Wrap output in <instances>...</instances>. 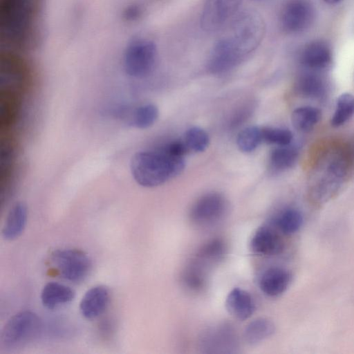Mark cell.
Here are the masks:
<instances>
[{
	"mask_svg": "<svg viewBox=\"0 0 354 354\" xmlns=\"http://www.w3.org/2000/svg\"><path fill=\"white\" fill-rule=\"evenodd\" d=\"M158 109L153 104H145L137 107L130 118V124L138 129L152 126L158 118Z\"/></svg>",
	"mask_w": 354,
	"mask_h": 354,
	"instance_id": "obj_26",
	"label": "cell"
},
{
	"mask_svg": "<svg viewBox=\"0 0 354 354\" xmlns=\"http://www.w3.org/2000/svg\"><path fill=\"white\" fill-rule=\"evenodd\" d=\"M274 324L267 318H258L245 327L243 337L250 344H257L270 337L274 333Z\"/></svg>",
	"mask_w": 354,
	"mask_h": 354,
	"instance_id": "obj_23",
	"label": "cell"
},
{
	"mask_svg": "<svg viewBox=\"0 0 354 354\" xmlns=\"http://www.w3.org/2000/svg\"><path fill=\"white\" fill-rule=\"evenodd\" d=\"M36 0H1L0 34L6 43L28 47L36 38Z\"/></svg>",
	"mask_w": 354,
	"mask_h": 354,
	"instance_id": "obj_3",
	"label": "cell"
},
{
	"mask_svg": "<svg viewBox=\"0 0 354 354\" xmlns=\"http://www.w3.org/2000/svg\"><path fill=\"white\" fill-rule=\"evenodd\" d=\"M263 142L277 146L291 144L293 136L292 132L284 128L266 127L261 128Z\"/></svg>",
	"mask_w": 354,
	"mask_h": 354,
	"instance_id": "obj_29",
	"label": "cell"
},
{
	"mask_svg": "<svg viewBox=\"0 0 354 354\" xmlns=\"http://www.w3.org/2000/svg\"><path fill=\"white\" fill-rule=\"evenodd\" d=\"M274 222L282 233L290 235L300 230L304 223V217L299 210L289 207L282 210Z\"/></svg>",
	"mask_w": 354,
	"mask_h": 354,
	"instance_id": "obj_25",
	"label": "cell"
},
{
	"mask_svg": "<svg viewBox=\"0 0 354 354\" xmlns=\"http://www.w3.org/2000/svg\"><path fill=\"white\" fill-rule=\"evenodd\" d=\"M184 158L169 156L163 151H142L131 160L132 176L138 184L154 187L180 175L184 170Z\"/></svg>",
	"mask_w": 354,
	"mask_h": 354,
	"instance_id": "obj_4",
	"label": "cell"
},
{
	"mask_svg": "<svg viewBox=\"0 0 354 354\" xmlns=\"http://www.w3.org/2000/svg\"><path fill=\"white\" fill-rule=\"evenodd\" d=\"M51 260L65 279L80 282L84 280L91 269L88 256L78 249H58L51 254Z\"/></svg>",
	"mask_w": 354,
	"mask_h": 354,
	"instance_id": "obj_7",
	"label": "cell"
},
{
	"mask_svg": "<svg viewBox=\"0 0 354 354\" xmlns=\"http://www.w3.org/2000/svg\"><path fill=\"white\" fill-rule=\"evenodd\" d=\"M333 55L328 44L316 40L308 44L301 54V62L304 66L312 71H322L331 64Z\"/></svg>",
	"mask_w": 354,
	"mask_h": 354,
	"instance_id": "obj_13",
	"label": "cell"
},
{
	"mask_svg": "<svg viewBox=\"0 0 354 354\" xmlns=\"http://www.w3.org/2000/svg\"><path fill=\"white\" fill-rule=\"evenodd\" d=\"M230 22L210 52L207 66L213 74L225 73L239 65L257 48L266 32L263 19L252 10L237 14Z\"/></svg>",
	"mask_w": 354,
	"mask_h": 354,
	"instance_id": "obj_1",
	"label": "cell"
},
{
	"mask_svg": "<svg viewBox=\"0 0 354 354\" xmlns=\"http://www.w3.org/2000/svg\"><path fill=\"white\" fill-rule=\"evenodd\" d=\"M354 165V139L325 151L310 178L309 196L313 203L323 204L335 197Z\"/></svg>",
	"mask_w": 354,
	"mask_h": 354,
	"instance_id": "obj_2",
	"label": "cell"
},
{
	"mask_svg": "<svg viewBox=\"0 0 354 354\" xmlns=\"http://www.w3.org/2000/svg\"><path fill=\"white\" fill-rule=\"evenodd\" d=\"M299 158V151L295 146L290 145L277 146L270 153L269 166L274 173H280L291 169Z\"/></svg>",
	"mask_w": 354,
	"mask_h": 354,
	"instance_id": "obj_20",
	"label": "cell"
},
{
	"mask_svg": "<svg viewBox=\"0 0 354 354\" xmlns=\"http://www.w3.org/2000/svg\"><path fill=\"white\" fill-rule=\"evenodd\" d=\"M290 271L280 267H272L266 270L259 280V287L267 296L274 297L286 291L292 282Z\"/></svg>",
	"mask_w": 354,
	"mask_h": 354,
	"instance_id": "obj_15",
	"label": "cell"
},
{
	"mask_svg": "<svg viewBox=\"0 0 354 354\" xmlns=\"http://www.w3.org/2000/svg\"><path fill=\"white\" fill-rule=\"evenodd\" d=\"M353 115L354 95L350 93H344L337 99L330 124L333 127H339L346 124Z\"/></svg>",
	"mask_w": 354,
	"mask_h": 354,
	"instance_id": "obj_24",
	"label": "cell"
},
{
	"mask_svg": "<svg viewBox=\"0 0 354 354\" xmlns=\"http://www.w3.org/2000/svg\"><path fill=\"white\" fill-rule=\"evenodd\" d=\"M156 56V46L153 41L145 39H135L127 45L124 50V71L131 77H145L152 71Z\"/></svg>",
	"mask_w": 354,
	"mask_h": 354,
	"instance_id": "obj_6",
	"label": "cell"
},
{
	"mask_svg": "<svg viewBox=\"0 0 354 354\" xmlns=\"http://www.w3.org/2000/svg\"><path fill=\"white\" fill-rule=\"evenodd\" d=\"M40 297L44 307L53 309L71 301L75 297V292L66 285L50 281L43 287Z\"/></svg>",
	"mask_w": 354,
	"mask_h": 354,
	"instance_id": "obj_18",
	"label": "cell"
},
{
	"mask_svg": "<svg viewBox=\"0 0 354 354\" xmlns=\"http://www.w3.org/2000/svg\"><path fill=\"white\" fill-rule=\"evenodd\" d=\"M28 218V210L25 203H16L9 210L3 229L2 236L5 240L17 239L24 232Z\"/></svg>",
	"mask_w": 354,
	"mask_h": 354,
	"instance_id": "obj_17",
	"label": "cell"
},
{
	"mask_svg": "<svg viewBox=\"0 0 354 354\" xmlns=\"http://www.w3.org/2000/svg\"><path fill=\"white\" fill-rule=\"evenodd\" d=\"M324 1L329 4H335L342 0H324Z\"/></svg>",
	"mask_w": 354,
	"mask_h": 354,
	"instance_id": "obj_33",
	"label": "cell"
},
{
	"mask_svg": "<svg viewBox=\"0 0 354 354\" xmlns=\"http://www.w3.org/2000/svg\"><path fill=\"white\" fill-rule=\"evenodd\" d=\"M225 307L232 317L242 321L250 317L255 310V304L252 296L239 288H234L228 293Z\"/></svg>",
	"mask_w": 354,
	"mask_h": 354,
	"instance_id": "obj_16",
	"label": "cell"
},
{
	"mask_svg": "<svg viewBox=\"0 0 354 354\" xmlns=\"http://www.w3.org/2000/svg\"><path fill=\"white\" fill-rule=\"evenodd\" d=\"M142 13V8L138 4H131L124 10V17L127 21H131L138 19Z\"/></svg>",
	"mask_w": 354,
	"mask_h": 354,
	"instance_id": "obj_31",
	"label": "cell"
},
{
	"mask_svg": "<svg viewBox=\"0 0 354 354\" xmlns=\"http://www.w3.org/2000/svg\"><path fill=\"white\" fill-rule=\"evenodd\" d=\"M225 245L221 241L212 240L205 244L198 250L195 261L190 266L205 275L206 268L221 259L225 254Z\"/></svg>",
	"mask_w": 354,
	"mask_h": 354,
	"instance_id": "obj_19",
	"label": "cell"
},
{
	"mask_svg": "<svg viewBox=\"0 0 354 354\" xmlns=\"http://www.w3.org/2000/svg\"><path fill=\"white\" fill-rule=\"evenodd\" d=\"M315 10L308 0H289L281 14V24L288 33H299L308 30L313 23Z\"/></svg>",
	"mask_w": 354,
	"mask_h": 354,
	"instance_id": "obj_10",
	"label": "cell"
},
{
	"mask_svg": "<svg viewBox=\"0 0 354 354\" xmlns=\"http://www.w3.org/2000/svg\"><path fill=\"white\" fill-rule=\"evenodd\" d=\"M201 344L206 353H230L231 349L236 348V335L229 326H218L207 330Z\"/></svg>",
	"mask_w": 354,
	"mask_h": 354,
	"instance_id": "obj_11",
	"label": "cell"
},
{
	"mask_svg": "<svg viewBox=\"0 0 354 354\" xmlns=\"http://www.w3.org/2000/svg\"><path fill=\"white\" fill-rule=\"evenodd\" d=\"M250 113V111L248 108L244 107V109L239 110L236 114H235L231 122V124L234 127L241 124Z\"/></svg>",
	"mask_w": 354,
	"mask_h": 354,
	"instance_id": "obj_32",
	"label": "cell"
},
{
	"mask_svg": "<svg viewBox=\"0 0 354 354\" xmlns=\"http://www.w3.org/2000/svg\"><path fill=\"white\" fill-rule=\"evenodd\" d=\"M295 88L299 95L311 99H319L324 96L326 91L324 80L315 73H306L300 76Z\"/></svg>",
	"mask_w": 354,
	"mask_h": 354,
	"instance_id": "obj_21",
	"label": "cell"
},
{
	"mask_svg": "<svg viewBox=\"0 0 354 354\" xmlns=\"http://www.w3.org/2000/svg\"><path fill=\"white\" fill-rule=\"evenodd\" d=\"M253 1H263V0H253Z\"/></svg>",
	"mask_w": 354,
	"mask_h": 354,
	"instance_id": "obj_34",
	"label": "cell"
},
{
	"mask_svg": "<svg viewBox=\"0 0 354 354\" xmlns=\"http://www.w3.org/2000/svg\"><path fill=\"white\" fill-rule=\"evenodd\" d=\"M183 141L189 151L203 152L209 144V138L207 132L198 127L188 129L183 137Z\"/></svg>",
	"mask_w": 354,
	"mask_h": 354,
	"instance_id": "obj_28",
	"label": "cell"
},
{
	"mask_svg": "<svg viewBox=\"0 0 354 354\" xmlns=\"http://www.w3.org/2000/svg\"><path fill=\"white\" fill-rule=\"evenodd\" d=\"M161 150L169 156L178 158H184L189 151L183 140L171 141Z\"/></svg>",
	"mask_w": 354,
	"mask_h": 354,
	"instance_id": "obj_30",
	"label": "cell"
},
{
	"mask_svg": "<svg viewBox=\"0 0 354 354\" xmlns=\"http://www.w3.org/2000/svg\"><path fill=\"white\" fill-rule=\"evenodd\" d=\"M283 242L279 234L267 226L259 227L250 241L252 251L261 256L279 254L283 251Z\"/></svg>",
	"mask_w": 354,
	"mask_h": 354,
	"instance_id": "obj_14",
	"label": "cell"
},
{
	"mask_svg": "<svg viewBox=\"0 0 354 354\" xmlns=\"http://www.w3.org/2000/svg\"><path fill=\"white\" fill-rule=\"evenodd\" d=\"M262 142L261 128L257 126L245 127L239 133L236 138L239 149L245 153L252 152Z\"/></svg>",
	"mask_w": 354,
	"mask_h": 354,
	"instance_id": "obj_27",
	"label": "cell"
},
{
	"mask_svg": "<svg viewBox=\"0 0 354 354\" xmlns=\"http://www.w3.org/2000/svg\"><path fill=\"white\" fill-rule=\"evenodd\" d=\"M321 117L322 112L317 107L304 106L298 107L292 111L291 122L297 130L308 132L319 122Z\"/></svg>",
	"mask_w": 354,
	"mask_h": 354,
	"instance_id": "obj_22",
	"label": "cell"
},
{
	"mask_svg": "<svg viewBox=\"0 0 354 354\" xmlns=\"http://www.w3.org/2000/svg\"><path fill=\"white\" fill-rule=\"evenodd\" d=\"M42 322L32 311H21L10 317L2 329L0 342L8 348L23 346L39 335Z\"/></svg>",
	"mask_w": 354,
	"mask_h": 354,
	"instance_id": "obj_5",
	"label": "cell"
},
{
	"mask_svg": "<svg viewBox=\"0 0 354 354\" xmlns=\"http://www.w3.org/2000/svg\"><path fill=\"white\" fill-rule=\"evenodd\" d=\"M227 210V203L223 196L211 192L202 196L194 203L189 216L195 224L207 226L222 219Z\"/></svg>",
	"mask_w": 354,
	"mask_h": 354,
	"instance_id": "obj_9",
	"label": "cell"
},
{
	"mask_svg": "<svg viewBox=\"0 0 354 354\" xmlns=\"http://www.w3.org/2000/svg\"><path fill=\"white\" fill-rule=\"evenodd\" d=\"M242 0H205L200 18L201 28L207 32L223 28L237 15Z\"/></svg>",
	"mask_w": 354,
	"mask_h": 354,
	"instance_id": "obj_8",
	"label": "cell"
},
{
	"mask_svg": "<svg viewBox=\"0 0 354 354\" xmlns=\"http://www.w3.org/2000/svg\"><path fill=\"white\" fill-rule=\"evenodd\" d=\"M110 301V292L102 285L95 286L88 290L80 303L82 315L88 319L100 316L106 310Z\"/></svg>",
	"mask_w": 354,
	"mask_h": 354,
	"instance_id": "obj_12",
	"label": "cell"
}]
</instances>
